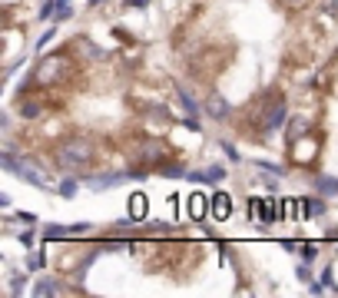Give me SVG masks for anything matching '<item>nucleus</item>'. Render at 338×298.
<instances>
[{"mask_svg":"<svg viewBox=\"0 0 338 298\" xmlns=\"http://www.w3.org/2000/svg\"><path fill=\"white\" fill-rule=\"evenodd\" d=\"M322 282H325V285L332 288V292H338V285L332 282V268H325V272H322Z\"/></svg>","mask_w":338,"mask_h":298,"instance_id":"25","label":"nucleus"},{"mask_svg":"<svg viewBox=\"0 0 338 298\" xmlns=\"http://www.w3.org/2000/svg\"><path fill=\"white\" fill-rule=\"evenodd\" d=\"M50 40H53V30H47V33H44V37H40V44H37V47H40V50H44L47 44H50Z\"/></svg>","mask_w":338,"mask_h":298,"instance_id":"31","label":"nucleus"},{"mask_svg":"<svg viewBox=\"0 0 338 298\" xmlns=\"http://www.w3.org/2000/svg\"><path fill=\"white\" fill-rule=\"evenodd\" d=\"M325 212V202L322 199H302V219H315Z\"/></svg>","mask_w":338,"mask_h":298,"instance_id":"11","label":"nucleus"},{"mask_svg":"<svg viewBox=\"0 0 338 298\" xmlns=\"http://www.w3.org/2000/svg\"><path fill=\"white\" fill-rule=\"evenodd\" d=\"M335 10H338V0H322V13L325 17H335Z\"/></svg>","mask_w":338,"mask_h":298,"instance_id":"23","label":"nucleus"},{"mask_svg":"<svg viewBox=\"0 0 338 298\" xmlns=\"http://www.w3.org/2000/svg\"><path fill=\"white\" fill-rule=\"evenodd\" d=\"M87 229H90V225H87V222H80V225H70L67 232H70V236H83V232H87Z\"/></svg>","mask_w":338,"mask_h":298,"instance_id":"26","label":"nucleus"},{"mask_svg":"<svg viewBox=\"0 0 338 298\" xmlns=\"http://www.w3.org/2000/svg\"><path fill=\"white\" fill-rule=\"evenodd\" d=\"M206 113L216 119V123H225V119L232 116V106H229V99H225L222 93H209L206 96Z\"/></svg>","mask_w":338,"mask_h":298,"instance_id":"7","label":"nucleus"},{"mask_svg":"<svg viewBox=\"0 0 338 298\" xmlns=\"http://www.w3.org/2000/svg\"><path fill=\"white\" fill-rule=\"evenodd\" d=\"M53 159H56V166L67 169V173H87V169L93 166V159H96V146H93V139H87V136H70L53 149Z\"/></svg>","mask_w":338,"mask_h":298,"instance_id":"1","label":"nucleus"},{"mask_svg":"<svg viewBox=\"0 0 338 298\" xmlns=\"http://www.w3.org/2000/svg\"><path fill=\"white\" fill-rule=\"evenodd\" d=\"M315 189H319L322 196H332V193H338V179H325V176H319V179H315Z\"/></svg>","mask_w":338,"mask_h":298,"instance_id":"13","label":"nucleus"},{"mask_svg":"<svg viewBox=\"0 0 338 298\" xmlns=\"http://www.w3.org/2000/svg\"><path fill=\"white\" fill-rule=\"evenodd\" d=\"M222 149H225V156H229V159H232V162H239V149H236V146H229V143H225Z\"/></svg>","mask_w":338,"mask_h":298,"instance_id":"27","label":"nucleus"},{"mask_svg":"<svg viewBox=\"0 0 338 298\" xmlns=\"http://www.w3.org/2000/svg\"><path fill=\"white\" fill-rule=\"evenodd\" d=\"M325 288H328L325 282H312V288H308V292H312V295H322V292H325Z\"/></svg>","mask_w":338,"mask_h":298,"instance_id":"29","label":"nucleus"},{"mask_svg":"<svg viewBox=\"0 0 338 298\" xmlns=\"http://www.w3.org/2000/svg\"><path fill=\"white\" fill-rule=\"evenodd\" d=\"M44 265H47V259H44V255H33V259L27 262V272H37V268H44Z\"/></svg>","mask_w":338,"mask_h":298,"instance_id":"22","label":"nucleus"},{"mask_svg":"<svg viewBox=\"0 0 338 298\" xmlns=\"http://www.w3.org/2000/svg\"><path fill=\"white\" fill-rule=\"evenodd\" d=\"M20 242L30 248V245H33V232H20Z\"/></svg>","mask_w":338,"mask_h":298,"instance_id":"30","label":"nucleus"},{"mask_svg":"<svg viewBox=\"0 0 338 298\" xmlns=\"http://www.w3.org/2000/svg\"><path fill=\"white\" fill-rule=\"evenodd\" d=\"M285 116H288V106L285 99H282L276 90L272 93H262V99H259V136L269 139L272 133H279L282 126H285Z\"/></svg>","mask_w":338,"mask_h":298,"instance_id":"3","label":"nucleus"},{"mask_svg":"<svg viewBox=\"0 0 338 298\" xmlns=\"http://www.w3.org/2000/svg\"><path fill=\"white\" fill-rule=\"evenodd\" d=\"M179 103H182V110L189 113V116H196V113H199V106H196V99L186 93V90H179Z\"/></svg>","mask_w":338,"mask_h":298,"instance_id":"15","label":"nucleus"},{"mask_svg":"<svg viewBox=\"0 0 338 298\" xmlns=\"http://www.w3.org/2000/svg\"><path fill=\"white\" fill-rule=\"evenodd\" d=\"M213 216L219 219V222L232 216V199L225 196V193H216V196H213Z\"/></svg>","mask_w":338,"mask_h":298,"instance_id":"9","label":"nucleus"},{"mask_svg":"<svg viewBox=\"0 0 338 298\" xmlns=\"http://www.w3.org/2000/svg\"><path fill=\"white\" fill-rule=\"evenodd\" d=\"M126 202H130V219H136V222L146 219V212H150V199H146L143 193H133Z\"/></svg>","mask_w":338,"mask_h":298,"instance_id":"8","label":"nucleus"},{"mask_svg":"<svg viewBox=\"0 0 338 298\" xmlns=\"http://www.w3.org/2000/svg\"><path fill=\"white\" fill-rule=\"evenodd\" d=\"M70 73H73V60L67 53H56V56L40 60V67L33 70V83L37 87H53V83H63Z\"/></svg>","mask_w":338,"mask_h":298,"instance_id":"4","label":"nucleus"},{"mask_svg":"<svg viewBox=\"0 0 338 298\" xmlns=\"http://www.w3.org/2000/svg\"><path fill=\"white\" fill-rule=\"evenodd\" d=\"M20 116H24V119H37L40 116V103H33V99L20 103Z\"/></svg>","mask_w":338,"mask_h":298,"instance_id":"14","label":"nucleus"},{"mask_svg":"<svg viewBox=\"0 0 338 298\" xmlns=\"http://www.w3.org/2000/svg\"><path fill=\"white\" fill-rule=\"evenodd\" d=\"M60 193H63V196H73V193H76V179H73V176L60 182Z\"/></svg>","mask_w":338,"mask_h":298,"instance_id":"21","label":"nucleus"},{"mask_svg":"<svg viewBox=\"0 0 338 298\" xmlns=\"http://www.w3.org/2000/svg\"><path fill=\"white\" fill-rule=\"evenodd\" d=\"M0 166L7 169V173H17L20 179H27V182H33L37 189H47V179H44V173H40V166L37 162H30V159H20V156H13L10 149L4 153V159H0Z\"/></svg>","mask_w":338,"mask_h":298,"instance_id":"5","label":"nucleus"},{"mask_svg":"<svg viewBox=\"0 0 338 298\" xmlns=\"http://www.w3.org/2000/svg\"><path fill=\"white\" fill-rule=\"evenodd\" d=\"M126 4H130V7H146L150 0H126Z\"/></svg>","mask_w":338,"mask_h":298,"instance_id":"33","label":"nucleus"},{"mask_svg":"<svg viewBox=\"0 0 338 298\" xmlns=\"http://www.w3.org/2000/svg\"><path fill=\"white\" fill-rule=\"evenodd\" d=\"M249 216L259 219L262 225H272L276 219H282V209H279V202H272V199H252V202H249Z\"/></svg>","mask_w":338,"mask_h":298,"instance_id":"6","label":"nucleus"},{"mask_svg":"<svg viewBox=\"0 0 338 298\" xmlns=\"http://www.w3.org/2000/svg\"><path fill=\"white\" fill-rule=\"evenodd\" d=\"M73 44H76V50H80L83 56H90V60H96V56H100V50L90 44V40H73Z\"/></svg>","mask_w":338,"mask_h":298,"instance_id":"16","label":"nucleus"},{"mask_svg":"<svg viewBox=\"0 0 338 298\" xmlns=\"http://www.w3.org/2000/svg\"><path fill=\"white\" fill-rule=\"evenodd\" d=\"M282 4H285V7H292V10H302V7H305L308 0H282Z\"/></svg>","mask_w":338,"mask_h":298,"instance_id":"28","label":"nucleus"},{"mask_svg":"<svg viewBox=\"0 0 338 298\" xmlns=\"http://www.w3.org/2000/svg\"><path fill=\"white\" fill-rule=\"evenodd\" d=\"M56 292H60V285H56L53 279H44V282H37V285H33V295H40V298L56 295Z\"/></svg>","mask_w":338,"mask_h":298,"instance_id":"12","label":"nucleus"},{"mask_svg":"<svg viewBox=\"0 0 338 298\" xmlns=\"http://www.w3.org/2000/svg\"><path fill=\"white\" fill-rule=\"evenodd\" d=\"M206 173H209V182H222L225 179V169L222 166H209Z\"/></svg>","mask_w":338,"mask_h":298,"instance_id":"20","label":"nucleus"},{"mask_svg":"<svg viewBox=\"0 0 338 298\" xmlns=\"http://www.w3.org/2000/svg\"><path fill=\"white\" fill-rule=\"evenodd\" d=\"M299 279H302V282H308V262H305V265H299Z\"/></svg>","mask_w":338,"mask_h":298,"instance_id":"32","label":"nucleus"},{"mask_svg":"<svg viewBox=\"0 0 338 298\" xmlns=\"http://www.w3.org/2000/svg\"><path fill=\"white\" fill-rule=\"evenodd\" d=\"M299 252H302V259H305V262H312L315 255H319V248H315L312 242H305V245H299Z\"/></svg>","mask_w":338,"mask_h":298,"instance_id":"19","label":"nucleus"},{"mask_svg":"<svg viewBox=\"0 0 338 298\" xmlns=\"http://www.w3.org/2000/svg\"><path fill=\"white\" fill-rule=\"evenodd\" d=\"M67 232H63V225H50V229L44 232V239H63Z\"/></svg>","mask_w":338,"mask_h":298,"instance_id":"24","label":"nucleus"},{"mask_svg":"<svg viewBox=\"0 0 338 298\" xmlns=\"http://www.w3.org/2000/svg\"><path fill=\"white\" fill-rule=\"evenodd\" d=\"M90 4H93V7H96V4H103V0H90Z\"/></svg>","mask_w":338,"mask_h":298,"instance_id":"34","label":"nucleus"},{"mask_svg":"<svg viewBox=\"0 0 338 298\" xmlns=\"http://www.w3.org/2000/svg\"><path fill=\"white\" fill-rule=\"evenodd\" d=\"M256 169H259V173H269V176H282V166H276V162H265V159H259Z\"/></svg>","mask_w":338,"mask_h":298,"instance_id":"17","label":"nucleus"},{"mask_svg":"<svg viewBox=\"0 0 338 298\" xmlns=\"http://www.w3.org/2000/svg\"><path fill=\"white\" fill-rule=\"evenodd\" d=\"M126 156H130V162L139 166V169H159L173 153H169V146L156 136H136V139H130Z\"/></svg>","mask_w":338,"mask_h":298,"instance_id":"2","label":"nucleus"},{"mask_svg":"<svg viewBox=\"0 0 338 298\" xmlns=\"http://www.w3.org/2000/svg\"><path fill=\"white\" fill-rule=\"evenodd\" d=\"M159 173L169 176V179H179V176H186V169H182V166H166V162H163V166H159Z\"/></svg>","mask_w":338,"mask_h":298,"instance_id":"18","label":"nucleus"},{"mask_svg":"<svg viewBox=\"0 0 338 298\" xmlns=\"http://www.w3.org/2000/svg\"><path fill=\"white\" fill-rule=\"evenodd\" d=\"M206 209H209V199L202 196V193L189 196V216H193V219H202V216H206Z\"/></svg>","mask_w":338,"mask_h":298,"instance_id":"10","label":"nucleus"}]
</instances>
